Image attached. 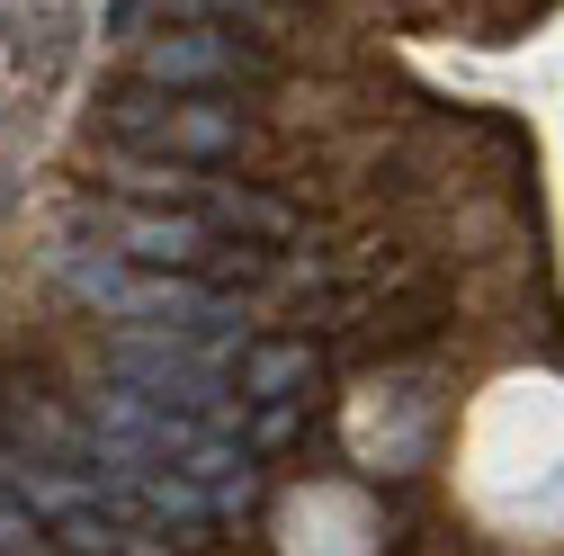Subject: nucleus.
<instances>
[{
    "label": "nucleus",
    "instance_id": "obj_7",
    "mask_svg": "<svg viewBox=\"0 0 564 556\" xmlns=\"http://www.w3.org/2000/svg\"><path fill=\"white\" fill-rule=\"evenodd\" d=\"M117 180L144 189V197H188V189H197V171H180V162H171V171H162V162H117Z\"/></svg>",
    "mask_w": 564,
    "mask_h": 556
},
{
    "label": "nucleus",
    "instance_id": "obj_2",
    "mask_svg": "<svg viewBox=\"0 0 564 556\" xmlns=\"http://www.w3.org/2000/svg\"><path fill=\"white\" fill-rule=\"evenodd\" d=\"M108 368H117L134 395H153V404H216V395H225V377L206 368L197 351H171V332H162V341H117Z\"/></svg>",
    "mask_w": 564,
    "mask_h": 556
},
{
    "label": "nucleus",
    "instance_id": "obj_5",
    "mask_svg": "<svg viewBox=\"0 0 564 556\" xmlns=\"http://www.w3.org/2000/svg\"><path fill=\"white\" fill-rule=\"evenodd\" d=\"M314 377V351H251L242 360V395H288Z\"/></svg>",
    "mask_w": 564,
    "mask_h": 556
},
{
    "label": "nucleus",
    "instance_id": "obj_1",
    "mask_svg": "<svg viewBox=\"0 0 564 556\" xmlns=\"http://www.w3.org/2000/svg\"><path fill=\"white\" fill-rule=\"evenodd\" d=\"M108 126L126 135V145H134V135H162L171 153H197V162H216V153L242 145V117H234V108H216V99H162V82L117 90Z\"/></svg>",
    "mask_w": 564,
    "mask_h": 556
},
{
    "label": "nucleus",
    "instance_id": "obj_6",
    "mask_svg": "<svg viewBox=\"0 0 564 556\" xmlns=\"http://www.w3.org/2000/svg\"><path fill=\"white\" fill-rule=\"evenodd\" d=\"M216 225H234V234H296V216L278 197H242V189H216Z\"/></svg>",
    "mask_w": 564,
    "mask_h": 556
},
{
    "label": "nucleus",
    "instance_id": "obj_8",
    "mask_svg": "<svg viewBox=\"0 0 564 556\" xmlns=\"http://www.w3.org/2000/svg\"><path fill=\"white\" fill-rule=\"evenodd\" d=\"M171 10H216V19H251V28H278V0H171Z\"/></svg>",
    "mask_w": 564,
    "mask_h": 556
},
{
    "label": "nucleus",
    "instance_id": "obj_3",
    "mask_svg": "<svg viewBox=\"0 0 564 556\" xmlns=\"http://www.w3.org/2000/svg\"><path fill=\"white\" fill-rule=\"evenodd\" d=\"M234 73H260V54L225 28H180V36H153L144 45V82L162 90H188V82H234Z\"/></svg>",
    "mask_w": 564,
    "mask_h": 556
},
{
    "label": "nucleus",
    "instance_id": "obj_4",
    "mask_svg": "<svg viewBox=\"0 0 564 556\" xmlns=\"http://www.w3.org/2000/svg\"><path fill=\"white\" fill-rule=\"evenodd\" d=\"M117 252L144 260V269H197L206 260V225L197 216H126L117 225Z\"/></svg>",
    "mask_w": 564,
    "mask_h": 556
}]
</instances>
